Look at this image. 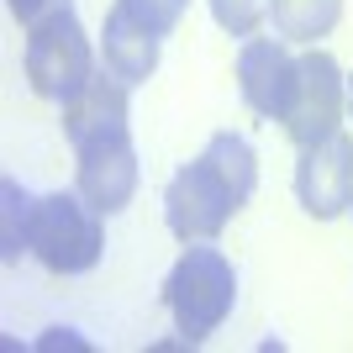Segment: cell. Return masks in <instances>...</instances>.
I'll use <instances>...</instances> for the list:
<instances>
[{"instance_id":"17","label":"cell","mask_w":353,"mask_h":353,"mask_svg":"<svg viewBox=\"0 0 353 353\" xmlns=\"http://www.w3.org/2000/svg\"><path fill=\"white\" fill-rule=\"evenodd\" d=\"M348 211H353V201H348Z\"/></svg>"},{"instance_id":"10","label":"cell","mask_w":353,"mask_h":353,"mask_svg":"<svg viewBox=\"0 0 353 353\" xmlns=\"http://www.w3.org/2000/svg\"><path fill=\"white\" fill-rule=\"evenodd\" d=\"M159 43L163 37H153V32L137 27L121 6H111V16H105V27H101V59H105V69L117 74V79L143 85L148 74L159 69Z\"/></svg>"},{"instance_id":"3","label":"cell","mask_w":353,"mask_h":353,"mask_svg":"<svg viewBox=\"0 0 353 353\" xmlns=\"http://www.w3.org/2000/svg\"><path fill=\"white\" fill-rule=\"evenodd\" d=\"M27 253L48 274H85L105 253V227L101 211L85 195H37L27 211Z\"/></svg>"},{"instance_id":"13","label":"cell","mask_w":353,"mask_h":353,"mask_svg":"<svg viewBox=\"0 0 353 353\" xmlns=\"http://www.w3.org/2000/svg\"><path fill=\"white\" fill-rule=\"evenodd\" d=\"M117 6L132 16L137 27H148L153 37H169V32L179 27V16H185L190 0H117Z\"/></svg>"},{"instance_id":"9","label":"cell","mask_w":353,"mask_h":353,"mask_svg":"<svg viewBox=\"0 0 353 353\" xmlns=\"http://www.w3.org/2000/svg\"><path fill=\"white\" fill-rule=\"evenodd\" d=\"M127 79H117V74H90V85L79 90V95H69L63 101V132H69V143H90V137L101 132H121V127H132V95H127Z\"/></svg>"},{"instance_id":"2","label":"cell","mask_w":353,"mask_h":353,"mask_svg":"<svg viewBox=\"0 0 353 353\" xmlns=\"http://www.w3.org/2000/svg\"><path fill=\"white\" fill-rule=\"evenodd\" d=\"M163 306L185 343H206L237 306V269L221 248L190 243L163 280Z\"/></svg>"},{"instance_id":"8","label":"cell","mask_w":353,"mask_h":353,"mask_svg":"<svg viewBox=\"0 0 353 353\" xmlns=\"http://www.w3.org/2000/svg\"><path fill=\"white\" fill-rule=\"evenodd\" d=\"M290 79H295V53L285 48V37H248L243 53H237V90L248 111L280 121L285 101H290Z\"/></svg>"},{"instance_id":"7","label":"cell","mask_w":353,"mask_h":353,"mask_svg":"<svg viewBox=\"0 0 353 353\" xmlns=\"http://www.w3.org/2000/svg\"><path fill=\"white\" fill-rule=\"evenodd\" d=\"M295 201H301L316 221H332L338 211H348V201H353V143L343 132H332L316 148H301V163H295Z\"/></svg>"},{"instance_id":"6","label":"cell","mask_w":353,"mask_h":353,"mask_svg":"<svg viewBox=\"0 0 353 353\" xmlns=\"http://www.w3.org/2000/svg\"><path fill=\"white\" fill-rule=\"evenodd\" d=\"M74 153H79V179H74V190L85 195V201L101 211V216H117V211L132 206V195H137V148H132V127L90 137V143H79Z\"/></svg>"},{"instance_id":"1","label":"cell","mask_w":353,"mask_h":353,"mask_svg":"<svg viewBox=\"0 0 353 353\" xmlns=\"http://www.w3.org/2000/svg\"><path fill=\"white\" fill-rule=\"evenodd\" d=\"M253 185H259V153H253V143L237 132H216L201 159L185 163L169 179L163 221H169V232L179 243H211L253 201Z\"/></svg>"},{"instance_id":"11","label":"cell","mask_w":353,"mask_h":353,"mask_svg":"<svg viewBox=\"0 0 353 353\" xmlns=\"http://www.w3.org/2000/svg\"><path fill=\"white\" fill-rule=\"evenodd\" d=\"M343 16V0H269V21L285 43H316L338 27Z\"/></svg>"},{"instance_id":"5","label":"cell","mask_w":353,"mask_h":353,"mask_svg":"<svg viewBox=\"0 0 353 353\" xmlns=\"http://www.w3.org/2000/svg\"><path fill=\"white\" fill-rule=\"evenodd\" d=\"M90 74H95V48H90L74 11H59L37 27H27V79L37 95L63 105L69 95H79L90 85Z\"/></svg>"},{"instance_id":"14","label":"cell","mask_w":353,"mask_h":353,"mask_svg":"<svg viewBox=\"0 0 353 353\" xmlns=\"http://www.w3.org/2000/svg\"><path fill=\"white\" fill-rule=\"evenodd\" d=\"M6 259H16V253H27V211H32V195H21L16 185H6Z\"/></svg>"},{"instance_id":"15","label":"cell","mask_w":353,"mask_h":353,"mask_svg":"<svg viewBox=\"0 0 353 353\" xmlns=\"http://www.w3.org/2000/svg\"><path fill=\"white\" fill-rule=\"evenodd\" d=\"M11 6V16L21 21V27H37V21H48V16L69 11V0H6Z\"/></svg>"},{"instance_id":"12","label":"cell","mask_w":353,"mask_h":353,"mask_svg":"<svg viewBox=\"0 0 353 353\" xmlns=\"http://www.w3.org/2000/svg\"><path fill=\"white\" fill-rule=\"evenodd\" d=\"M211 16H216L221 32H232V37H253V32L269 21V0H211Z\"/></svg>"},{"instance_id":"16","label":"cell","mask_w":353,"mask_h":353,"mask_svg":"<svg viewBox=\"0 0 353 353\" xmlns=\"http://www.w3.org/2000/svg\"><path fill=\"white\" fill-rule=\"evenodd\" d=\"M348 111H353V79H348Z\"/></svg>"},{"instance_id":"4","label":"cell","mask_w":353,"mask_h":353,"mask_svg":"<svg viewBox=\"0 0 353 353\" xmlns=\"http://www.w3.org/2000/svg\"><path fill=\"white\" fill-rule=\"evenodd\" d=\"M343 105H348V85H343V69L332 53L311 43L301 59H295V79H290V101L280 111V127L295 148H316L338 132Z\"/></svg>"}]
</instances>
